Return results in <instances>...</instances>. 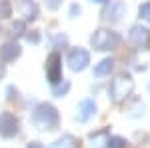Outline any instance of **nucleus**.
Masks as SVG:
<instances>
[{
  "label": "nucleus",
  "mask_w": 150,
  "mask_h": 148,
  "mask_svg": "<svg viewBox=\"0 0 150 148\" xmlns=\"http://www.w3.org/2000/svg\"><path fill=\"white\" fill-rule=\"evenodd\" d=\"M52 40H54V44H58V46H62V44H66L68 42V38L64 34H56V36H52Z\"/></svg>",
  "instance_id": "6ab92c4d"
},
{
  "label": "nucleus",
  "mask_w": 150,
  "mask_h": 148,
  "mask_svg": "<svg viewBox=\"0 0 150 148\" xmlns=\"http://www.w3.org/2000/svg\"><path fill=\"white\" fill-rule=\"evenodd\" d=\"M12 34L14 36H20V34H24V22H14L12 24Z\"/></svg>",
  "instance_id": "a211bd4d"
},
{
  "label": "nucleus",
  "mask_w": 150,
  "mask_h": 148,
  "mask_svg": "<svg viewBox=\"0 0 150 148\" xmlns=\"http://www.w3.org/2000/svg\"><path fill=\"white\" fill-rule=\"evenodd\" d=\"M90 44H92L94 50H112L120 44V36L112 32V30H96L92 36H90Z\"/></svg>",
  "instance_id": "7ed1b4c3"
},
{
  "label": "nucleus",
  "mask_w": 150,
  "mask_h": 148,
  "mask_svg": "<svg viewBox=\"0 0 150 148\" xmlns=\"http://www.w3.org/2000/svg\"><path fill=\"white\" fill-rule=\"evenodd\" d=\"M128 142L120 136H110L108 138V148H124Z\"/></svg>",
  "instance_id": "2eb2a0df"
},
{
  "label": "nucleus",
  "mask_w": 150,
  "mask_h": 148,
  "mask_svg": "<svg viewBox=\"0 0 150 148\" xmlns=\"http://www.w3.org/2000/svg\"><path fill=\"white\" fill-rule=\"evenodd\" d=\"M20 132L18 118L12 112H0V136L2 138H14Z\"/></svg>",
  "instance_id": "20e7f679"
},
{
  "label": "nucleus",
  "mask_w": 150,
  "mask_h": 148,
  "mask_svg": "<svg viewBox=\"0 0 150 148\" xmlns=\"http://www.w3.org/2000/svg\"><path fill=\"white\" fill-rule=\"evenodd\" d=\"M94 114H96V104H94V100L84 98V100L78 102V108H76V120L78 122H88Z\"/></svg>",
  "instance_id": "6e6552de"
},
{
  "label": "nucleus",
  "mask_w": 150,
  "mask_h": 148,
  "mask_svg": "<svg viewBox=\"0 0 150 148\" xmlns=\"http://www.w3.org/2000/svg\"><path fill=\"white\" fill-rule=\"evenodd\" d=\"M90 2H92V4H106L108 0H90Z\"/></svg>",
  "instance_id": "b1692460"
},
{
  "label": "nucleus",
  "mask_w": 150,
  "mask_h": 148,
  "mask_svg": "<svg viewBox=\"0 0 150 148\" xmlns=\"http://www.w3.org/2000/svg\"><path fill=\"white\" fill-rule=\"evenodd\" d=\"M26 148H44V146H42L40 142H28V144H26Z\"/></svg>",
  "instance_id": "5701e85b"
},
{
  "label": "nucleus",
  "mask_w": 150,
  "mask_h": 148,
  "mask_svg": "<svg viewBox=\"0 0 150 148\" xmlns=\"http://www.w3.org/2000/svg\"><path fill=\"white\" fill-rule=\"evenodd\" d=\"M124 10H126L124 2H122V0H114V2H110V8L106 10L104 18H106L108 22H118V20L124 16Z\"/></svg>",
  "instance_id": "9d476101"
},
{
  "label": "nucleus",
  "mask_w": 150,
  "mask_h": 148,
  "mask_svg": "<svg viewBox=\"0 0 150 148\" xmlns=\"http://www.w3.org/2000/svg\"><path fill=\"white\" fill-rule=\"evenodd\" d=\"M148 90H150V84H148Z\"/></svg>",
  "instance_id": "393cba45"
},
{
  "label": "nucleus",
  "mask_w": 150,
  "mask_h": 148,
  "mask_svg": "<svg viewBox=\"0 0 150 148\" xmlns=\"http://www.w3.org/2000/svg\"><path fill=\"white\" fill-rule=\"evenodd\" d=\"M78 14H80V6H78V4H72V6H70V16L74 18V16H78Z\"/></svg>",
  "instance_id": "4be33fe9"
},
{
  "label": "nucleus",
  "mask_w": 150,
  "mask_h": 148,
  "mask_svg": "<svg viewBox=\"0 0 150 148\" xmlns=\"http://www.w3.org/2000/svg\"><path fill=\"white\" fill-rule=\"evenodd\" d=\"M60 2H62V0H46V6L50 10H56L58 6H60Z\"/></svg>",
  "instance_id": "412c9836"
},
{
  "label": "nucleus",
  "mask_w": 150,
  "mask_h": 148,
  "mask_svg": "<svg viewBox=\"0 0 150 148\" xmlns=\"http://www.w3.org/2000/svg\"><path fill=\"white\" fill-rule=\"evenodd\" d=\"M128 40L138 48H144L150 42V30L142 28V26H132L130 32H128Z\"/></svg>",
  "instance_id": "0eeeda50"
},
{
  "label": "nucleus",
  "mask_w": 150,
  "mask_h": 148,
  "mask_svg": "<svg viewBox=\"0 0 150 148\" xmlns=\"http://www.w3.org/2000/svg\"><path fill=\"white\" fill-rule=\"evenodd\" d=\"M112 68H114V60H112V58H104V60H100V62L94 66L92 74L96 78H102V76H108V74L112 72Z\"/></svg>",
  "instance_id": "f8f14e48"
},
{
  "label": "nucleus",
  "mask_w": 150,
  "mask_h": 148,
  "mask_svg": "<svg viewBox=\"0 0 150 148\" xmlns=\"http://www.w3.org/2000/svg\"><path fill=\"white\" fill-rule=\"evenodd\" d=\"M68 90H70V82L68 80H64V84H60V86H58V84L52 86V94H54V96H64Z\"/></svg>",
  "instance_id": "4468645a"
},
{
  "label": "nucleus",
  "mask_w": 150,
  "mask_h": 148,
  "mask_svg": "<svg viewBox=\"0 0 150 148\" xmlns=\"http://www.w3.org/2000/svg\"><path fill=\"white\" fill-rule=\"evenodd\" d=\"M20 56V46L16 44V42H6V44H2L0 48V60L2 62H12V60H16V58Z\"/></svg>",
  "instance_id": "9b49d317"
},
{
  "label": "nucleus",
  "mask_w": 150,
  "mask_h": 148,
  "mask_svg": "<svg viewBox=\"0 0 150 148\" xmlns=\"http://www.w3.org/2000/svg\"><path fill=\"white\" fill-rule=\"evenodd\" d=\"M58 112L56 108L52 106V104H38L34 110H32V116H30V122L34 126L36 130H40V132H46V130H54L58 128Z\"/></svg>",
  "instance_id": "f257e3e1"
},
{
  "label": "nucleus",
  "mask_w": 150,
  "mask_h": 148,
  "mask_svg": "<svg viewBox=\"0 0 150 148\" xmlns=\"http://www.w3.org/2000/svg\"><path fill=\"white\" fill-rule=\"evenodd\" d=\"M18 12L24 20H36L38 18V6L34 0H18Z\"/></svg>",
  "instance_id": "1a4fd4ad"
},
{
  "label": "nucleus",
  "mask_w": 150,
  "mask_h": 148,
  "mask_svg": "<svg viewBox=\"0 0 150 148\" xmlns=\"http://www.w3.org/2000/svg\"><path fill=\"white\" fill-rule=\"evenodd\" d=\"M138 16L142 18V20L150 22V2H144V4L138 6Z\"/></svg>",
  "instance_id": "dca6fc26"
},
{
  "label": "nucleus",
  "mask_w": 150,
  "mask_h": 148,
  "mask_svg": "<svg viewBox=\"0 0 150 148\" xmlns=\"http://www.w3.org/2000/svg\"><path fill=\"white\" fill-rule=\"evenodd\" d=\"M46 78L52 86L62 80V58L58 52H52L46 60Z\"/></svg>",
  "instance_id": "423d86ee"
},
{
  "label": "nucleus",
  "mask_w": 150,
  "mask_h": 148,
  "mask_svg": "<svg viewBox=\"0 0 150 148\" xmlns=\"http://www.w3.org/2000/svg\"><path fill=\"white\" fill-rule=\"evenodd\" d=\"M26 40L32 42V44H38L40 42V36H38V32H30V34H26Z\"/></svg>",
  "instance_id": "aec40b11"
},
{
  "label": "nucleus",
  "mask_w": 150,
  "mask_h": 148,
  "mask_svg": "<svg viewBox=\"0 0 150 148\" xmlns=\"http://www.w3.org/2000/svg\"><path fill=\"white\" fill-rule=\"evenodd\" d=\"M10 12H12L10 2H8V0H0V16L6 18V16H10Z\"/></svg>",
  "instance_id": "f3484780"
},
{
  "label": "nucleus",
  "mask_w": 150,
  "mask_h": 148,
  "mask_svg": "<svg viewBox=\"0 0 150 148\" xmlns=\"http://www.w3.org/2000/svg\"><path fill=\"white\" fill-rule=\"evenodd\" d=\"M132 88H134L132 78H130L128 74H120L118 78L112 80V84H110V88H108L110 100H112V102H120V100H124L128 94L132 92Z\"/></svg>",
  "instance_id": "f03ea898"
},
{
  "label": "nucleus",
  "mask_w": 150,
  "mask_h": 148,
  "mask_svg": "<svg viewBox=\"0 0 150 148\" xmlns=\"http://www.w3.org/2000/svg\"><path fill=\"white\" fill-rule=\"evenodd\" d=\"M66 62H68V68L70 70H74V72H82V70L90 64V54H88L84 48H72V50L68 52Z\"/></svg>",
  "instance_id": "39448f33"
},
{
  "label": "nucleus",
  "mask_w": 150,
  "mask_h": 148,
  "mask_svg": "<svg viewBox=\"0 0 150 148\" xmlns=\"http://www.w3.org/2000/svg\"><path fill=\"white\" fill-rule=\"evenodd\" d=\"M50 148H78V140L72 136V134H62L60 138H56Z\"/></svg>",
  "instance_id": "ddd939ff"
}]
</instances>
